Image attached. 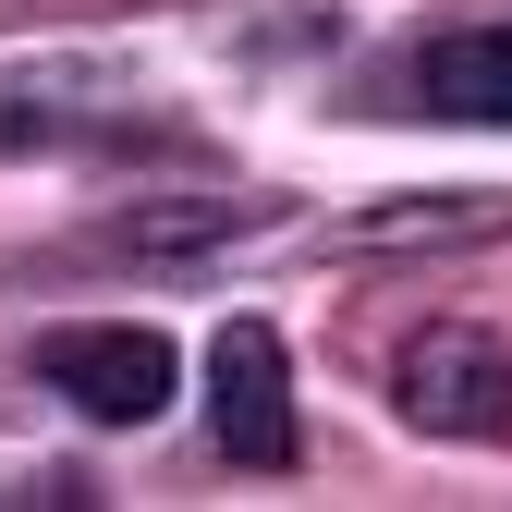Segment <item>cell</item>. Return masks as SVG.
Masks as SVG:
<instances>
[{
	"instance_id": "3",
	"label": "cell",
	"mask_w": 512,
	"mask_h": 512,
	"mask_svg": "<svg viewBox=\"0 0 512 512\" xmlns=\"http://www.w3.org/2000/svg\"><path fill=\"white\" fill-rule=\"evenodd\" d=\"M37 378L74 415H98V427H147L183 391V354H171V330H147V317H86V330L37 342Z\"/></svg>"
},
{
	"instance_id": "4",
	"label": "cell",
	"mask_w": 512,
	"mask_h": 512,
	"mask_svg": "<svg viewBox=\"0 0 512 512\" xmlns=\"http://www.w3.org/2000/svg\"><path fill=\"white\" fill-rule=\"evenodd\" d=\"M208 439L232 464H256V476L293 464V354H281L269 317H220V342H208Z\"/></svg>"
},
{
	"instance_id": "5",
	"label": "cell",
	"mask_w": 512,
	"mask_h": 512,
	"mask_svg": "<svg viewBox=\"0 0 512 512\" xmlns=\"http://www.w3.org/2000/svg\"><path fill=\"white\" fill-rule=\"evenodd\" d=\"M269 220H281L269 196H122L98 220V256H135V269L159 256V269H171V256H220L244 232H269Z\"/></svg>"
},
{
	"instance_id": "6",
	"label": "cell",
	"mask_w": 512,
	"mask_h": 512,
	"mask_svg": "<svg viewBox=\"0 0 512 512\" xmlns=\"http://www.w3.org/2000/svg\"><path fill=\"white\" fill-rule=\"evenodd\" d=\"M110 86L86 74H13L0 86V147H147V110H98Z\"/></svg>"
},
{
	"instance_id": "2",
	"label": "cell",
	"mask_w": 512,
	"mask_h": 512,
	"mask_svg": "<svg viewBox=\"0 0 512 512\" xmlns=\"http://www.w3.org/2000/svg\"><path fill=\"white\" fill-rule=\"evenodd\" d=\"M391 403L427 439H500L512 427V342L476 330V317H427V330L391 354Z\"/></svg>"
},
{
	"instance_id": "1",
	"label": "cell",
	"mask_w": 512,
	"mask_h": 512,
	"mask_svg": "<svg viewBox=\"0 0 512 512\" xmlns=\"http://www.w3.org/2000/svg\"><path fill=\"white\" fill-rule=\"evenodd\" d=\"M366 110H415V122H512V0L439 13L403 49H378Z\"/></svg>"
}]
</instances>
